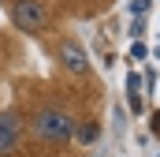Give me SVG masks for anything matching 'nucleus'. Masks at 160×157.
Instances as JSON below:
<instances>
[{"mask_svg": "<svg viewBox=\"0 0 160 157\" xmlns=\"http://www.w3.org/2000/svg\"><path fill=\"white\" fill-rule=\"evenodd\" d=\"M30 131H34V138H41V142L63 146V142L75 138V120L67 116L63 109H41L38 116H34V123H30Z\"/></svg>", "mask_w": 160, "mask_h": 157, "instance_id": "nucleus-1", "label": "nucleus"}, {"mask_svg": "<svg viewBox=\"0 0 160 157\" xmlns=\"http://www.w3.org/2000/svg\"><path fill=\"white\" fill-rule=\"evenodd\" d=\"M11 23L22 34H41L48 26V8L41 0H15L11 4Z\"/></svg>", "mask_w": 160, "mask_h": 157, "instance_id": "nucleus-2", "label": "nucleus"}, {"mask_svg": "<svg viewBox=\"0 0 160 157\" xmlns=\"http://www.w3.org/2000/svg\"><path fill=\"white\" fill-rule=\"evenodd\" d=\"M19 138H22V123L15 112H0V157L15 154L19 150Z\"/></svg>", "mask_w": 160, "mask_h": 157, "instance_id": "nucleus-3", "label": "nucleus"}, {"mask_svg": "<svg viewBox=\"0 0 160 157\" xmlns=\"http://www.w3.org/2000/svg\"><path fill=\"white\" fill-rule=\"evenodd\" d=\"M60 64H63L67 71H75V75H86V71H89V56H86V49L75 45V41H63V45H60Z\"/></svg>", "mask_w": 160, "mask_h": 157, "instance_id": "nucleus-4", "label": "nucleus"}, {"mask_svg": "<svg viewBox=\"0 0 160 157\" xmlns=\"http://www.w3.org/2000/svg\"><path fill=\"white\" fill-rule=\"evenodd\" d=\"M127 105L134 109V116L142 112V75L130 68V75H127Z\"/></svg>", "mask_w": 160, "mask_h": 157, "instance_id": "nucleus-5", "label": "nucleus"}, {"mask_svg": "<svg viewBox=\"0 0 160 157\" xmlns=\"http://www.w3.org/2000/svg\"><path fill=\"white\" fill-rule=\"evenodd\" d=\"M145 56H149V49H145L142 41H134V45H130V64H138V60H145Z\"/></svg>", "mask_w": 160, "mask_h": 157, "instance_id": "nucleus-6", "label": "nucleus"}, {"mask_svg": "<svg viewBox=\"0 0 160 157\" xmlns=\"http://www.w3.org/2000/svg\"><path fill=\"white\" fill-rule=\"evenodd\" d=\"M145 11H149V0H134V4H130V15H138V19H142Z\"/></svg>", "mask_w": 160, "mask_h": 157, "instance_id": "nucleus-7", "label": "nucleus"}, {"mask_svg": "<svg viewBox=\"0 0 160 157\" xmlns=\"http://www.w3.org/2000/svg\"><path fill=\"white\" fill-rule=\"evenodd\" d=\"M93 138H97V123H86L82 127V142H93Z\"/></svg>", "mask_w": 160, "mask_h": 157, "instance_id": "nucleus-8", "label": "nucleus"}, {"mask_svg": "<svg viewBox=\"0 0 160 157\" xmlns=\"http://www.w3.org/2000/svg\"><path fill=\"white\" fill-rule=\"evenodd\" d=\"M153 135H160V112H153Z\"/></svg>", "mask_w": 160, "mask_h": 157, "instance_id": "nucleus-9", "label": "nucleus"}, {"mask_svg": "<svg viewBox=\"0 0 160 157\" xmlns=\"http://www.w3.org/2000/svg\"><path fill=\"white\" fill-rule=\"evenodd\" d=\"M153 56H157V60H160V45H157V49H153Z\"/></svg>", "mask_w": 160, "mask_h": 157, "instance_id": "nucleus-10", "label": "nucleus"}]
</instances>
